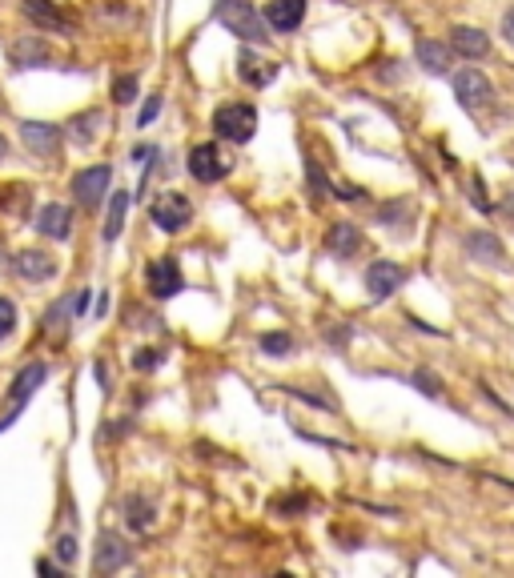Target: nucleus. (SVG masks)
<instances>
[{"instance_id":"nucleus-18","label":"nucleus","mask_w":514,"mask_h":578,"mask_svg":"<svg viewBox=\"0 0 514 578\" xmlns=\"http://www.w3.org/2000/svg\"><path fill=\"white\" fill-rule=\"evenodd\" d=\"M414 57H418V65H422L426 73H434V77H446V73H450V49L438 45V41H418Z\"/></svg>"},{"instance_id":"nucleus-4","label":"nucleus","mask_w":514,"mask_h":578,"mask_svg":"<svg viewBox=\"0 0 514 578\" xmlns=\"http://www.w3.org/2000/svg\"><path fill=\"white\" fill-rule=\"evenodd\" d=\"M185 169H189L193 181L213 185V181H221V177L229 173V157H225L217 145L205 141V145H193V149H189V165H185Z\"/></svg>"},{"instance_id":"nucleus-17","label":"nucleus","mask_w":514,"mask_h":578,"mask_svg":"<svg viewBox=\"0 0 514 578\" xmlns=\"http://www.w3.org/2000/svg\"><path fill=\"white\" fill-rule=\"evenodd\" d=\"M125 522L133 526V530H153L157 526V506H153V498H145V494H129L125 498Z\"/></svg>"},{"instance_id":"nucleus-5","label":"nucleus","mask_w":514,"mask_h":578,"mask_svg":"<svg viewBox=\"0 0 514 578\" xmlns=\"http://www.w3.org/2000/svg\"><path fill=\"white\" fill-rule=\"evenodd\" d=\"M454 97L462 109H482L494 101V85L478 69H462V73H454Z\"/></svg>"},{"instance_id":"nucleus-30","label":"nucleus","mask_w":514,"mask_h":578,"mask_svg":"<svg viewBox=\"0 0 514 578\" xmlns=\"http://www.w3.org/2000/svg\"><path fill=\"white\" fill-rule=\"evenodd\" d=\"M161 358H165L161 350H141V354L133 358V366H137V370H157V366H161Z\"/></svg>"},{"instance_id":"nucleus-26","label":"nucleus","mask_w":514,"mask_h":578,"mask_svg":"<svg viewBox=\"0 0 514 578\" xmlns=\"http://www.w3.org/2000/svg\"><path fill=\"white\" fill-rule=\"evenodd\" d=\"M262 350H266L270 358H286V354L294 350V338H290V334H266V338H262Z\"/></svg>"},{"instance_id":"nucleus-24","label":"nucleus","mask_w":514,"mask_h":578,"mask_svg":"<svg viewBox=\"0 0 514 578\" xmlns=\"http://www.w3.org/2000/svg\"><path fill=\"white\" fill-rule=\"evenodd\" d=\"M129 201H133L129 189H125V193H113L109 221H105V241H117V237H121V229H125V213H129Z\"/></svg>"},{"instance_id":"nucleus-33","label":"nucleus","mask_w":514,"mask_h":578,"mask_svg":"<svg viewBox=\"0 0 514 578\" xmlns=\"http://www.w3.org/2000/svg\"><path fill=\"white\" fill-rule=\"evenodd\" d=\"M9 269V253H5V241H0V273Z\"/></svg>"},{"instance_id":"nucleus-2","label":"nucleus","mask_w":514,"mask_h":578,"mask_svg":"<svg viewBox=\"0 0 514 578\" xmlns=\"http://www.w3.org/2000/svg\"><path fill=\"white\" fill-rule=\"evenodd\" d=\"M213 133L233 141V145H245L253 133H257V109L245 105V101H229L213 113Z\"/></svg>"},{"instance_id":"nucleus-19","label":"nucleus","mask_w":514,"mask_h":578,"mask_svg":"<svg viewBox=\"0 0 514 578\" xmlns=\"http://www.w3.org/2000/svg\"><path fill=\"white\" fill-rule=\"evenodd\" d=\"M45 374H49V370H45V362H37V366H25V370L17 374V382H13V394H9L17 410H21V406L33 398V390L45 382Z\"/></svg>"},{"instance_id":"nucleus-3","label":"nucleus","mask_w":514,"mask_h":578,"mask_svg":"<svg viewBox=\"0 0 514 578\" xmlns=\"http://www.w3.org/2000/svg\"><path fill=\"white\" fill-rule=\"evenodd\" d=\"M149 221H153L161 233H181V229L193 221V201H189L185 193L165 189V193L153 197V205H149Z\"/></svg>"},{"instance_id":"nucleus-29","label":"nucleus","mask_w":514,"mask_h":578,"mask_svg":"<svg viewBox=\"0 0 514 578\" xmlns=\"http://www.w3.org/2000/svg\"><path fill=\"white\" fill-rule=\"evenodd\" d=\"M57 554H61V562H65V566H73V562H77V542H73V534H61V538H57Z\"/></svg>"},{"instance_id":"nucleus-9","label":"nucleus","mask_w":514,"mask_h":578,"mask_svg":"<svg viewBox=\"0 0 514 578\" xmlns=\"http://www.w3.org/2000/svg\"><path fill=\"white\" fill-rule=\"evenodd\" d=\"M109 181H113V169H109V165H89V169H81V173L73 177V193H77L81 205L97 209V201L109 193Z\"/></svg>"},{"instance_id":"nucleus-13","label":"nucleus","mask_w":514,"mask_h":578,"mask_svg":"<svg viewBox=\"0 0 514 578\" xmlns=\"http://www.w3.org/2000/svg\"><path fill=\"white\" fill-rule=\"evenodd\" d=\"M37 229H41L45 237H53V241H69V237H73V209L61 205V201L41 205V213H37Z\"/></svg>"},{"instance_id":"nucleus-8","label":"nucleus","mask_w":514,"mask_h":578,"mask_svg":"<svg viewBox=\"0 0 514 578\" xmlns=\"http://www.w3.org/2000/svg\"><path fill=\"white\" fill-rule=\"evenodd\" d=\"M185 289V277H181V265H177V257H161V261H153L149 265V294L153 298H177Z\"/></svg>"},{"instance_id":"nucleus-21","label":"nucleus","mask_w":514,"mask_h":578,"mask_svg":"<svg viewBox=\"0 0 514 578\" xmlns=\"http://www.w3.org/2000/svg\"><path fill=\"white\" fill-rule=\"evenodd\" d=\"M326 245L338 253V257H350L358 245H362V233H358V225H350V221H338L334 229H330V237H326Z\"/></svg>"},{"instance_id":"nucleus-14","label":"nucleus","mask_w":514,"mask_h":578,"mask_svg":"<svg viewBox=\"0 0 514 578\" xmlns=\"http://www.w3.org/2000/svg\"><path fill=\"white\" fill-rule=\"evenodd\" d=\"M450 53H458L466 61H482L490 53V37L482 29H470V25H454L450 29Z\"/></svg>"},{"instance_id":"nucleus-11","label":"nucleus","mask_w":514,"mask_h":578,"mask_svg":"<svg viewBox=\"0 0 514 578\" xmlns=\"http://www.w3.org/2000/svg\"><path fill=\"white\" fill-rule=\"evenodd\" d=\"M13 269H17V277L21 281H49L53 273H57V257L53 253H45V249H21L17 257H13Z\"/></svg>"},{"instance_id":"nucleus-23","label":"nucleus","mask_w":514,"mask_h":578,"mask_svg":"<svg viewBox=\"0 0 514 578\" xmlns=\"http://www.w3.org/2000/svg\"><path fill=\"white\" fill-rule=\"evenodd\" d=\"M25 17H33V21L45 25V29H65V33H69V21L49 5V0H25Z\"/></svg>"},{"instance_id":"nucleus-27","label":"nucleus","mask_w":514,"mask_h":578,"mask_svg":"<svg viewBox=\"0 0 514 578\" xmlns=\"http://www.w3.org/2000/svg\"><path fill=\"white\" fill-rule=\"evenodd\" d=\"M13 330H17V306L9 298H0V342H5Z\"/></svg>"},{"instance_id":"nucleus-10","label":"nucleus","mask_w":514,"mask_h":578,"mask_svg":"<svg viewBox=\"0 0 514 578\" xmlns=\"http://www.w3.org/2000/svg\"><path fill=\"white\" fill-rule=\"evenodd\" d=\"M121 566H129V542L121 534H101L97 538V554H93V570L97 574H117Z\"/></svg>"},{"instance_id":"nucleus-28","label":"nucleus","mask_w":514,"mask_h":578,"mask_svg":"<svg viewBox=\"0 0 514 578\" xmlns=\"http://www.w3.org/2000/svg\"><path fill=\"white\" fill-rule=\"evenodd\" d=\"M113 101H117V105L137 101V77H121V81L113 85Z\"/></svg>"},{"instance_id":"nucleus-25","label":"nucleus","mask_w":514,"mask_h":578,"mask_svg":"<svg viewBox=\"0 0 514 578\" xmlns=\"http://www.w3.org/2000/svg\"><path fill=\"white\" fill-rule=\"evenodd\" d=\"M466 253H474L478 261H498V257H502V245H498V237H490V233H470V237H466Z\"/></svg>"},{"instance_id":"nucleus-12","label":"nucleus","mask_w":514,"mask_h":578,"mask_svg":"<svg viewBox=\"0 0 514 578\" xmlns=\"http://www.w3.org/2000/svg\"><path fill=\"white\" fill-rule=\"evenodd\" d=\"M262 17L274 33H294L306 21V0H270Z\"/></svg>"},{"instance_id":"nucleus-6","label":"nucleus","mask_w":514,"mask_h":578,"mask_svg":"<svg viewBox=\"0 0 514 578\" xmlns=\"http://www.w3.org/2000/svg\"><path fill=\"white\" fill-rule=\"evenodd\" d=\"M402 281H406V269H402L398 261H374V265L366 269V289H370L374 302L394 298L398 289H402Z\"/></svg>"},{"instance_id":"nucleus-31","label":"nucleus","mask_w":514,"mask_h":578,"mask_svg":"<svg viewBox=\"0 0 514 578\" xmlns=\"http://www.w3.org/2000/svg\"><path fill=\"white\" fill-rule=\"evenodd\" d=\"M502 37H506V41L514 45V9H510V13L502 17Z\"/></svg>"},{"instance_id":"nucleus-15","label":"nucleus","mask_w":514,"mask_h":578,"mask_svg":"<svg viewBox=\"0 0 514 578\" xmlns=\"http://www.w3.org/2000/svg\"><path fill=\"white\" fill-rule=\"evenodd\" d=\"M9 61H13L17 69H41V65L53 61V53H49V45H45L41 37H21V41L9 49Z\"/></svg>"},{"instance_id":"nucleus-34","label":"nucleus","mask_w":514,"mask_h":578,"mask_svg":"<svg viewBox=\"0 0 514 578\" xmlns=\"http://www.w3.org/2000/svg\"><path fill=\"white\" fill-rule=\"evenodd\" d=\"M9 157V141H5V133H0V161Z\"/></svg>"},{"instance_id":"nucleus-32","label":"nucleus","mask_w":514,"mask_h":578,"mask_svg":"<svg viewBox=\"0 0 514 578\" xmlns=\"http://www.w3.org/2000/svg\"><path fill=\"white\" fill-rule=\"evenodd\" d=\"M157 109H161V97H153V101H149V105H145V113H141V125H149V121H153V113H157Z\"/></svg>"},{"instance_id":"nucleus-7","label":"nucleus","mask_w":514,"mask_h":578,"mask_svg":"<svg viewBox=\"0 0 514 578\" xmlns=\"http://www.w3.org/2000/svg\"><path fill=\"white\" fill-rule=\"evenodd\" d=\"M21 141L29 145V153H37V157H57L61 153V141H65V133H61V125H49V121H25L21 125Z\"/></svg>"},{"instance_id":"nucleus-1","label":"nucleus","mask_w":514,"mask_h":578,"mask_svg":"<svg viewBox=\"0 0 514 578\" xmlns=\"http://www.w3.org/2000/svg\"><path fill=\"white\" fill-rule=\"evenodd\" d=\"M217 21L225 25V33L241 37V41H266V17L257 13L249 0H221L217 5Z\"/></svg>"},{"instance_id":"nucleus-22","label":"nucleus","mask_w":514,"mask_h":578,"mask_svg":"<svg viewBox=\"0 0 514 578\" xmlns=\"http://www.w3.org/2000/svg\"><path fill=\"white\" fill-rule=\"evenodd\" d=\"M81 306H85V294H77L73 302H65V298H61V302L49 310V318H45V330H49V334H61V330H65V334H69V318H73Z\"/></svg>"},{"instance_id":"nucleus-20","label":"nucleus","mask_w":514,"mask_h":578,"mask_svg":"<svg viewBox=\"0 0 514 578\" xmlns=\"http://www.w3.org/2000/svg\"><path fill=\"white\" fill-rule=\"evenodd\" d=\"M274 73H278L274 65L257 61L253 53H241V57H237V77H241L245 85H253V89H257V85H270V81H274Z\"/></svg>"},{"instance_id":"nucleus-16","label":"nucleus","mask_w":514,"mask_h":578,"mask_svg":"<svg viewBox=\"0 0 514 578\" xmlns=\"http://www.w3.org/2000/svg\"><path fill=\"white\" fill-rule=\"evenodd\" d=\"M101 129H105V113H101V109H85V113L69 117V125H65V133H69L77 145H93V141L101 137Z\"/></svg>"}]
</instances>
